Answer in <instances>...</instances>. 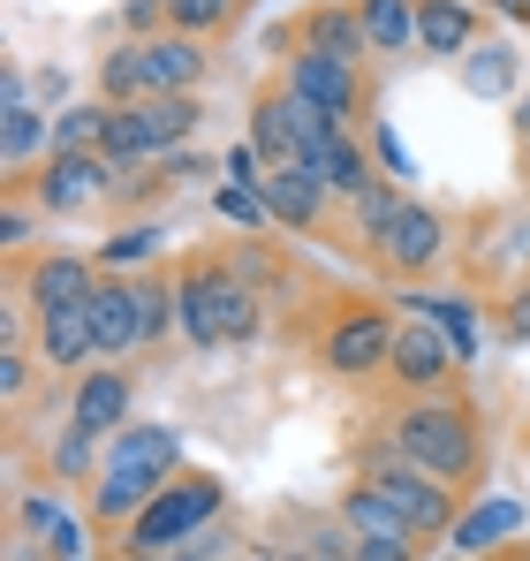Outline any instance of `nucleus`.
I'll return each instance as SVG.
<instances>
[{"instance_id":"nucleus-1","label":"nucleus","mask_w":530,"mask_h":561,"mask_svg":"<svg viewBox=\"0 0 530 561\" xmlns=\"http://www.w3.org/2000/svg\"><path fill=\"white\" fill-rule=\"evenodd\" d=\"M387 440L417 470L447 478L454 493H477L493 478V440H485V410L454 387V394H402V410L387 417Z\"/></svg>"},{"instance_id":"nucleus-2","label":"nucleus","mask_w":530,"mask_h":561,"mask_svg":"<svg viewBox=\"0 0 530 561\" xmlns=\"http://www.w3.org/2000/svg\"><path fill=\"white\" fill-rule=\"evenodd\" d=\"M175 296H182V334L197 350H243V342H258L265 288L243 274V259H228V251H182Z\"/></svg>"},{"instance_id":"nucleus-3","label":"nucleus","mask_w":530,"mask_h":561,"mask_svg":"<svg viewBox=\"0 0 530 561\" xmlns=\"http://www.w3.org/2000/svg\"><path fill=\"white\" fill-rule=\"evenodd\" d=\"M394 334H402V319H394L379 296L342 288V296H326V304H319L311 357H319V373H334V379H387Z\"/></svg>"},{"instance_id":"nucleus-4","label":"nucleus","mask_w":530,"mask_h":561,"mask_svg":"<svg viewBox=\"0 0 530 561\" xmlns=\"http://www.w3.org/2000/svg\"><path fill=\"white\" fill-rule=\"evenodd\" d=\"M228 508V478L220 470H197V463H182L152 501H145V516L106 547V561L114 554H137V561H160V554H175V547H189L212 516Z\"/></svg>"},{"instance_id":"nucleus-5","label":"nucleus","mask_w":530,"mask_h":561,"mask_svg":"<svg viewBox=\"0 0 530 561\" xmlns=\"http://www.w3.org/2000/svg\"><path fill=\"white\" fill-rule=\"evenodd\" d=\"M334 129H349V122H334L326 106H311V99L296 92L280 69L265 77L258 92H251V145H258L265 168H288V160H311Z\"/></svg>"},{"instance_id":"nucleus-6","label":"nucleus","mask_w":530,"mask_h":561,"mask_svg":"<svg viewBox=\"0 0 530 561\" xmlns=\"http://www.w3.org/2000/svg\"><path fill=\"white\" fill-rule=\"evenodd\" d=\"M114 183H122V168H114L106 152H46L38 168L8 175V190L38 197V213H46V220H84V213H114Z\"/></svg>"},{"instance_id":"nucleus-7","label":"nucleus","mask_w":530,"mask_h":561,"mask_svg":"<svg viewBox=\"0 0 530 561\" xmlns=\"http://www.w3.org/2000/svg\"><path fill=\"white\" fill-rule=\"evenodd\" d=\"M356 478H364V485H379V493H387V501H394V508H402L433 547H440L447 531H454V516H462V493H454L447 478H433V470H417L394 440H379V448L356 463Z\"/></svg>"},{"instance_id":"nucleus-8","label":"nucleus","mask_w":530,"mask_h":561,"mask_svg":"<svg viewBox=\"0 0 530 561\" xmlns=\"http://www.w3.org/2000/svg\"><path fill=\"white\" fill-rule=\"evenodd\" d=\"M364 266L379 280H402V288H425V280L447 266V213L440 205H425V197H402V213H394V228L364 251Z\"/></svg>"},{"instance_id":"nucleus-9","label":"nucleus","mask_w":530,"mask_h":561,"mask_svg":"<svg viewBox=\"0 0 530 561\" xmlns=\"http://www.w3.org/2000/svg\"><path fill=\"white\" fill-rule=\"evenodd\" d=\"M265 205H273V228H296V236H319V243H349L342 236V220H334V183H326V168L319 160H288V168H265Z\"/></svg>"},{"instance_id":"nucleus-10","label":"nucleus","mask_w":530,"mask_h":561,"mask_svg":"<svg viewBox=\"0 0 530 561\" xmlns=\"http://www.w3.org/2000/svg\"><path fill=\"white\" fill-rule=\"evenodd\" d=\"M280 77L296 84V92L311 99V106H326L334 122H349V129H371L379 114H371V61H342V54H288L280 61Z\"/></svg>"},{"instance_id":"nucleus-11","label":"nucleus","mask_w":530,"mask_h":561,"mask_svg":"<svg viewBox=\"0 0 530 561\" xmlns=\"http://www.w3.org/2000/svg\"><path fill=\"white\" fill-rule=\"evenodd\" d=\"M99 259H84V251H8V296H23L31 304V319L38 311H69V304H91V288H99Z\"/></svg>"},{"instance_id":"nucleus-12","label":"nucleus","mask_w":530,"mask_h":561,"mask_svg":"<svg viewBox=\"0 0 530 561\" xmlns=\"http://www.w3.org/2000/svg\"><path fill=\"white\" fill-rule=\"evenodd\" d=\"M273 61H288V54H342V61H371V38H364V15H356V0H303L273 38Z\"/></svg>"},{"instance_id":"nucleus-13","label":"nucleus","mask_w":530,"mask_h":561,"mask_svg":"<svg viewBox=\"0 0 530 561\" xmlns=\"http://www.w3.org/2000/svg\"><path fill=\"white\" fill-rule=\"evenodd\" d=\"M454 379H462V350L425 311H410L394 334V357H387V387L394 394H454Z\"/></svg>"},{"instance_id":"nucleus-14","label":"nucleus","mask_w":530,"mask_h":561,"mask_svg":"<svg viewBox=\"0 0 530 561\" xmlns=\"http://www.w3.org/2000/svg\"><path fill=\"white\" fill-rule=\"evenodd\" d=\"M129 410H137V373L114 365V357H99V365H84V373L69 379V410L61 417L77 433H91V440H114L129 425Z\"/></svg>"},{"instance_id":"nucleus-15","label":"nucleus","mask_w":530,"mask_h":561,"mask_svg":"<svg viewBox=\"0 0 530 561\" xmlns=\"http://www.w3.org/2000/svg\"><path fill=\"white\" fill-rule=\"evenodd\" d=\"M91 342H99V357H114V365H129V357H145V319H137V274H99L91 288Z\"/></svg>"},{"instance_id":"nucleus-16","label":"nucleus","mask_w":530,"mask_h":561,"mask_svg":"<svg viewBox=\"0 0 530 561\" xmlns=\"http://www.w3.org/2000/svg\"><path fill=\"white\" fill-rule=\"evenodd\" d=\"M477 38H485L477 0H417V54L425 61H462Z\"/></svg>"},{"instance_id":"nucleus-17","label":"nucleus","mask_w":530,"mask_h":561,"mask_svg":"<svg viewBox=\"0 0 530 561\" xmlns=\"http://www.w3.org/2000/svg\"><path fill=\"white\" fill-rule=\"evenodd\" d=\"M106 470H129V478H175V470H182V433H175V425H145V417H129V425L106 440Z\"/></svg>"},{"instance_id":"nucleus-18","label":"nucleus","mask_w":530,"mask_h":561,"mask_svg":"<svg viewBox=\"0 0 530 561\" xmlns=\"http://www.w3.org/2000/svg\"><path fill=\"white\" fill-rule=\"evenodd\" d=\"M334 516L349 524L356 539H402V547H425V554H433V539H425V531H417V524H410V516H402L379 485H364V478H349V485H342Z\"/></svg>"},{"instance_id":"nucleus-19","label":"nucleus","mask_w":530,"mask_h":561,"mask_svg":"<svg viewBox=\"0 0 530 561\" xmlns=\"http://www.w3.org/2000/svg\"><path fill=\"white\" fill-rule=\"evenodd\" d=\"M38 365L54 379H77L84 365H99V342H91V311L69 304V311H38Z\"/></svg>"},{"instance_id":"nucleus-20","label":"nucleus","mask_w":530,"mask_h":561,"mask_svg":"<svg viewBox=\"0 0 530 561\" xmlns=\"http://www.w3.org/2000/svg\"><path fill=\"white\" fill-rule=\"evenodd\" d=\"M145 46V84H152V99L160 92H197L205 84V38H189V31H160V38H137Z\"/></svg>"},{"instance_id":"nucleus-21","label":"nucleus","mask_w":530,"mask_h":561,"mask_svg":"<svg viewBox=\"0 0 530 561\" xmlns=\"http://www.w3.org/2000/svg\"><path fill=\"white\" fill-rule=\"evenodd\" d=\"M160 485H168V478H129V470H99V478L84 485V508H91V524H99V531H114V539H122V531H129V524L145 516V501H152Z\"/></svg>"},{"instance_id":"nucleus-22","label":"nucleus","mask_w":530,"mask_h":561,"mask_svg":"<svg viewBox=\"0 0 530 561\" xmlns=\"http://www.w3.org/2000/svg\"><path fill=\"white\" fill-rule=\"evenodd\" d=\"M410 311H425V319L440 327L447 342L462 350V365L485 350V319H477V304H470V296H454V288H410Z\"/></svg>"},{"instance_id":"nucleus-23","label":"nucleus","mask_w":530,"mask_h":561,"mask_svg":"<svg viewBox=\"0 0 530 561\" xmlns=\"http://www.w3.org/2000/svg\"><path fill=\"white\" fill-rule=\"evenodd\" d=\"M462 554H493V547H508V539H523V501H477V508H462L454 516V531H447Z\"/></svg>"},{"instance_id":"nucleus-24","label":"nucleus","mask_w":530,"mask_h":561,"mask_svg":"<svg viewBox=\"0 0 530 561\" xmlns=\"http://www.w3.org/2000/svg\"><path fill=\"white\" fill-rule=\"evenodd\" d=\"M137 319H145V357L175 342V327H182L175 266H137Z\"/></svg>"},{"instance_id":"nucleus-25","label":"nucleus","mask_w":530,"mask_h":561,"mask_svg":"<svg viewBox=\"0 0 530 561\" xmlns=\"http://www.w3.org/2000/svg\"><path fill=\"white\" fill-rule=\"evenodd\" d=\"M46 152H54V114H38L31 99L23 106H0V160H8V175L38 168Z\"/></svg>"},{"instance_id":"nucleus-26","label":"nucleus","mask_w":530,"mask_h":561,"mask_svg":"<svg viewBox=\"0 0 530 561\" xmlns=\"http://www.w3.org/2000/svg\"><path fill=\"white\" fill-rule=\"evenodd\" d=\"M106 470V440H91V433H77L69 417H61V433L46 440V478L54 485H91Z\"/></svg>"},{"instance_id":"nucleus-27","label":"nucleus","mask_w":530,"mask_h":561,"mask_svg":"<svg viewBox=\"0 0 530 561\" xmlns=\"http://www.w3.org/2000/svg\"><path fill=\"white\" fill-rule=\"evenodd\" d=\"M462 84H470L477 99H516V46L485 31V38L462 54Z\"/></svg>"},{"instance_id":"nucleus-28","label":"nucleus","mask_w":530,"mask_h":561,"mask_svg":"<svg viewBox=\"0 0 530 561\" xmlns=\"http://www.w3.org/2000/svg\"><path fill=\"white\" fill-rule=\"evenodd\" d=\"M356 15H364L371 61H379V54H410V46H417V0H356Z\"/></svg>"},{"instance_id":"nucleus-29","label":"nucleus","mask_w":530,"mask_h":561,"mask_svg":"<svg viewBox=\"0 0 530 561\" xmlns=\"http://www.w3.org/2000/svg\"><path fill=\"white\" fill-rule=\"evenodd\" d=\"M99 99H106V106H137V99H152V84H145V46H137V38H122V46L99 61Z\"/></svg>"},{"instance_id":"nucleus-30","label":"nucleus","mask_w":530,"mask_h":561,"mask_svg":"<svg viewBox=\"0 0 530 561\" xmlns=\"http://www.w3.org/2000/svg\"><path fill=\"white\" fill-rule=\"evenodd\" d=\"M152 251H160V228L137 220V228H114V236L99 243V266H106V274H137V266H152Z\"/></svg>"},{"instance_id":"nucleus-31","label":"nucleus","mask_w":530,"mask_h":561,"mask_svg":"<svg viewBox=\"0 0 530 561\" xmlns=\"http://www.w3.org/2000/svg\"><path fill=\"white\" fill-rule=\"evenodd\" d=\"M99 129H106V99H77L54 114V152H99Z\"/></svg>"},{"instance_id":"nucleus-32","label":"nucleus","mask_w":530,"mask_h":561,"mask_svg":"<svg viewBox=\"0 0 530 561\" xmlns=\"http://www.w3.org/2000/svg\"><path fill=\"white\" fill-rule=\"evenodd\" d=\"M31 350H0V394H8V417H23V402H31Z\"/></svg>"},{"instance_id":"nucleus-33","label":"nucleus","mask_w":530,"mask_h":561,"mask_svg":"<svg viewBox=\"0 0 530 561\" xmlns=\"http://www.w3.org/2000/svg\"><path fill=\"white\" fill-rule=\"evenodd\" d=\"M500 342L508 350H530V274L508 288V304H500Z\"/></svg>"},{"instance_id":"nucleus-34","label":"nucleus","mask_w":530,"mask_h":561,"mask_svg":"<svg viewBox=\"0 0 530 561\" xmlns=\"http://www.w3.org/2000/svg\"><path fill=\"white\" fill-rule=\"evenodd\" d=\"M508 152H516V183L530 190V92H516L508 106Z\"/></svg>"},{"instance_id":"nucleus-35","label":"nucleus","mask_w":530,"mask_h":561,"mask_svg":"<svg viewBox=\"0 0 530 561\" xmlns=\"http://www.w3.org/2000/svg\"><path fill=\"white\" fill-rule=\"evenodd\" d=\"M364 137H371V152H379V168H387V175H394V183H417V168H410V152H402V145H394V129H387V122H371V129H364Z\"/></svg>"},{"instance_id":"nucleus-36","label":"nucleus","mask_w":530,"mask_h":561,"mask_svg":"<svg viewBox=\"0 0 530 561\" xmlns=\"http://www.w3.org/2000/svg\"><path fill=\"white\" fill-rule=\"evenodd\" d=\"M122 23H129V38H160L168 31V0H129Z\"/></svg>"},{"instance_id":"nucleus-37","label":"nucleus","mask_w":530,"mask_h":561,"mask_svg":"<svg viewBox=\"0 0 530 561\" xmlns=\"http://www.w3.org/2000/svg\"><path fill=\"white\" fill-rule=\"evenodd\" d=\"M349 561H425V547H402V539H356Z\"/></svg>"},{"instance_id":"nucleus-38","label":"nucleus","mask_w":530,"mask_h":561,"mask_svg":"<svg viewBox=\"0 0 530 561\" xmlns=\"http://www.w3.org/2000/svg\"><path fill=\"white\" fill-rule=\"evenodd\" d=\"M228 539H235V531H228V524H220V516H212V524H205V531H197V539H189V547H197V554H228Z\"/></svg>"},{"instance_id":"nucleus-39","label":"nucleus","mask_w":530,"mask_h":561,"mask_svg":"<svg viewBox=\"0 0 530 561\" xmlns=\"http://www.w3.org/2000/svg\"><path fill=\"white\" fill-rule=\"evenodd\" d=\"M23 99H31V84H23V69H8V77H0V106H23Z\"/></svg>"},{"instance_id":"nucleus-40","label":"nucleus","mask_w":530,"mask_h":561,"mask_svg":"<svg viewBox=\"0 0 530 561\" xmlns=\"http://www.w3.org/2000/svg\"><path fill=\"white\" fill-rule=\"evenodd\" d=\"M493 15H508V23H530V0H493Z\"/></svg>"},{"instance_id":"nucleus-41","label":"nucleus","mask_w":530,"mask_h":561,"mask_svg":"<svg viewBox=\"0 0 530 561\" xmlns=\"http://www.w3.org/2000/svg\"><path fill=\"white\" fill-rule=\"evenodd\" d=\"M160 561H212V554H197V547H175V554H160Z\"/></svg>"},{"instance_id":"nucleus-42","label":"nucleus","mask_w":530,"mask_h":561,"mask_svg":"<svg viewBox=\"0 0 530 561\" xmlns=\"http://www.w3.org/2000/svg\"><path fill=\"white\" fill-rule=\"evenodd\" d=\"M508 554H516V561H530V539H508Z\"/></svg>"},{"instance_id":"nucleus-43","label":"nucleus","mask_w":530,"mask_h":561,"mask_svg":"<svg viewBox=\"0 0 530 561\" xmlns=\"http://www.w3.org/2000/svg\"><path fill=\"white\" fill-rule=\"evenodd\" d=\"M470 561H516V554H508V547H493V554H470Z\"/></svg>"},{"instance_id":"nucleus-44","label":"nucleus","mask_w":530,"mask_h":561,"mask_svg":"<svg viewBox=\"0 0 530 561\" xmlns=\"http://www.w3.org/2000/svg\"><path fill=\"white\" fill-rule=\"evenodd\" d=\"M235 561H273V554H265V547H243V554H235Z\"/></svg>"},{"instance_id":"nucleus-45","label":"nucleus","mask_w":530,"mask_h":561,"mask_svg":"<svg viewBox=\"0 0 530 561\" xmlns=\"http://www.w3.org/2000/svg\"><path fill=\"white\" fill-rule=\"evenodd\" d=\"M228 8H235V15H251V0H228Z\"/></svg>"},{"instance_id":"nucleus-46","label":"nucleus","mask_w":530,"mask_h":561,"mask_svg":"<svg viewBox=\"0 0 530 561\" xmlns=\"http://www.w3.org/2000/svg\"><path fill=\"white\" fill-rule=\"evenodd\" d=\"M114 561H137V554H114Z\"/></svg>"},{"instance_id":"nucleus-47","label":"nucleus","mask_w":530,"mask_h":561,"mask_svg":"<svg viewBox=\"0 0 530 561\" xmlns=\"http://www.w3.org/2000/svg\"><path fill=\"white\" fill-rule=\"evenodd\" d=\"M288 561H311V554H288Z\"/></svg>"},{"instance_id":"nucleus-48","label":"nucleus","mask_w":530,"mask_h":561,"mask_svg":"<svg viewBox=\"0 0 530 561\" xmlns=\"http://www.w3.org/2000/svg\"><path fill=\"white\" fill-rule=\"evenodd\" d=\"M477 8H493V0H477Z\"/></svg>"}]
</instances>
